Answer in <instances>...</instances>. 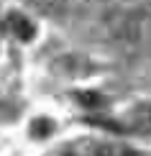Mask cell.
Wrapping results in <instances>:
<instances>
[{"instance_id":"obj_1","label":"cell","mask_w":151,"mask_h":156,"mask_svg":"<svg viewBox=\"0 0 151 156\" xmlns=\"http://www.w3.org/2000/svg\"><path fill=\"white\" fill-rule=\"evenodd\" d=\"M8 26H10V31L21 38V41H31V38H34V23H31L26 16H21V13H10L8 16Z\"/></svg>"},{"instance_id":"obj_2","label":"cell","mask_w":151,"mask_h":156,"mask_svg":"<svg viewBox=\"0 0 151 156\" xmlns=\"http://www.w3.org/2000/svg\"><path fill=\"white\" fill-rule=\"evenodd\" d=\"M51 133V120L46 118H38L31 123V136H36V138H44V136H49Z\"/></svg>"},{"instance_id":"obj_3","label":"cell","mask_w":151,"mask_h":156,"mask_svg":"<svg viewBox=\"0 0 151 156\" xmlns=\"http://www.w3.org/2000/svg\"><path fill=\"white\" fill-rule=\"evenodd\" d=\"M136 126L151 131V108H141L138 113H136Z\"/></svg>"},{"instance_id":"obj_4","label":"cell","mask_w":151,"mask_h":156,"mask_svg":"<svg viewBox=\"0 0 151 156\" xmlns=\"http://www.w3.org/2000/svg\"><path fill=\"white\" fill-rule=\"evenodd\" d=\"M80 100L84 102V105H87V108H100V105H105V100H102V97L100 95H80Z\"/></svg>"},{"instance_id":"obj_5","label":"cell","mask_w":151,"mask_h":156,"mask_svg":"<svg viewBox=\"0 0 151 156\" xmlns=\"http://www.w3.org/2000/svg\"><path fill=\"white\" fill-rule=\"evenodd\" d=\"M120 156H141V154H138V151H131V148H128V151H123Z\"/></svg>"}]
</instances>
